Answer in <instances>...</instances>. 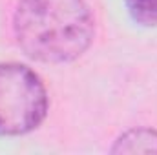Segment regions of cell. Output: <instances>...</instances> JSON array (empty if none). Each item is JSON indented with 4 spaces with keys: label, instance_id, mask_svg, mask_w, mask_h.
Here are the masks:
<instances>
[{
    "label": "cell",
    "instance_id": "4",
    "mask_svg": "<svg viewBox=\"0 0 157 155\" xmlns=\"http://www.w3.org/2000/svg\"><path fill=\"white\" fill-rule=\"evenodd\" d=\"M132 20L143 28H157V0H124Z\"/></svg>",
    "mask_w": 157,
    "mask_h": 155
},
{
    "label": "cell",
    "instance_id": "1",
    "mask_svg": "<svg viewBox=\"0 0 157 155\" xmlns=\"http://www.w3.org/2000/svg\"><path fill=\"white\" fill-rule=\"evenodd\" d=\"M13 31L20 49L44 64L82 57L95 39V18L86 0H18Z\"/></svg>",
    "mask_w": 157,
    "mask_h": 155
},
{
    "label": "cell",
    "instance_id": "3",
    "mask_svg": "<svg viewBox=\"0 0 157 155\" xmlns=\"http://www.w3.org/2000/svg\"><path fill=\"white\" fill-rule=\"evenodd\" d=\"M112 153H157V130L132 128L119 135Z\"/></svg>",
    "mask_w": 157,
    "mask_h": 155
},
{
    "label": "cell",
    "instance_id": "2",
    "mask_svg": "<svg viewBox=\"0 0 157 155\" xmlns=\"http://www.w3.org/2000/svg\"><path fill=\"white\" fill-rule=\"evenodd\" d=\"M49 110L42 78L26 64H0V137H18L37 130Z\"/></svg>",
    "mask_w": 157,
    "mask_h": 155
}]
</instances>
